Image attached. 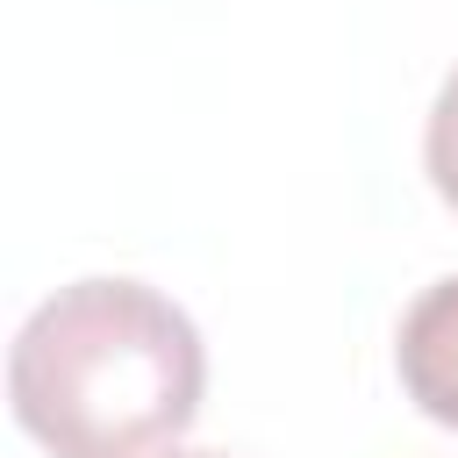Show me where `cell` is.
<instances>
[{"label": "cell", "instance_id": "obj_3", "mask_svg": "<svg viewBox=\"0 0 458 458\" xmlns=\"http://www.w3.org/2000/svg\"><path fill=\"white\" fill-rule=\"evenodd\" d=\"M422 157H429V186L458 208V72L437 86V107H429V136H422Z\"/></svg>", "mask_w": 458, "mask_h": 458}, {"label": "cell", "instance_id": "obj_4", "mask_svg": "<svg viewBox=\"0 0 458 458\" xmlns=\"http://www.w3.org/2000/svg\"><path fill=\"white\" fill-rule=\"evenodd\" d=\"M165 458H222V451H165Z\"/></svg>", "mask_w": 458, "mask_h": 458}, {"label": "cell", "instance_id": "obj_2", "mask_svg": "<svg viewBox=\"0 0 458 458\" xmlns=\"http://www.w3.org/2000/svg\"><path fill=\"white\" fill-rule=\"evenodd\" d=\"M394 365H401L408 401L429 422L458 429V272L408 301L401 336H394Z\"/></svg>", "mask_w": 458, "mask_h": 458}, {"label": "cell", "instance_id": "obj_1", "mask_svg": "<svg viewBox=\"0 0 458 458\" xmlns=\"http://www.w3.org/2000/svg\"><path fill=\"white\" fill-rule=\"evenodd\" d=\"M200 329L143 279L57 286L7 351L14 422L50 458H165L200 415Z\"/></svg>", "mask_w": 458, "mask_h": 458}]
</instances>
